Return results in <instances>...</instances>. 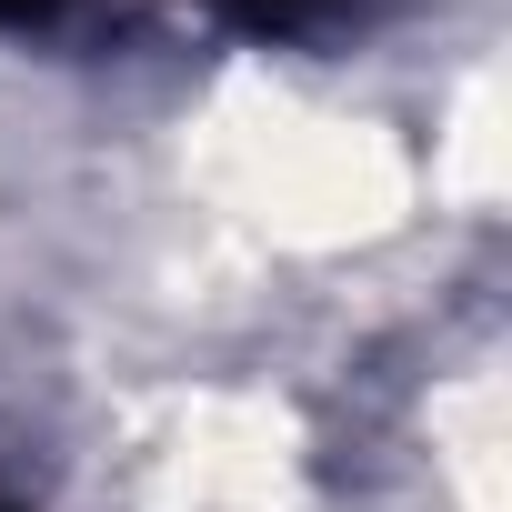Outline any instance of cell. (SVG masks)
Segmentation results:
<instances>
[{"label": "cell", "mask_w": 512, "mask_h": 512, "mask_svg": "<svg viewBox=\"0 0 512 512\" xmlns=\"http://www.w3.org/2000/svg\"><path fill=\"white\" fill-rule=\"evenodd\" d=\"M372 0H201V21L231 31V41H262V51H312V41H342Z\"/></svg>", "instance_id": "cell-1"}, {"label": "cell", "mask_w": 512, "mask_h": 512, "mask_svg": "<svg viewBox=\"0 0 512 512\" xmlns=\"http://www.w3.org/2000/svg\"><path fill=\"white\" fill-rule=\"evenodd\" d=\"M81 11H91V0H0V31L31 41V31H71Z\"/></svg>", "instance_id": "cell-2"}, {"label": "cell", "mask_w": 512, "mask_h": 512, "mask_svg": "<svg viewBox=\"0 0 512 512\" xmlns=\"http://www.w3.org/2000/svg\"><path fill=\"white\" fill-rule=\"evenodd\" d=\"M0 512H31V502H0Z\"/></svg>", "instance_id": "cell-3"}]
</instances>
